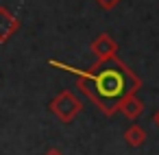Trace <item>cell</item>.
<instances>
[{
	"label": "cell",
	"mask_w": 159,
	"mask_h": 155,
	"mask_svg": "<svg viewBox=\"0 0 159 155\" xmlns=\"http://www.w3.org/2000/svg\"><path fill=\"white\" fill-rule=\"evenodd\" d=\"M68 70L81 77V90L89 98H94L98 107L107 114H113L120 103L131 96L139 85L137 77L116 57H107L89 70Z\"/></svg>",
	"instance_id": "obj_1"
},
{
	"label": "cell",
	"mask_w": 159,
	"mask_h": 155,
	"mask_svg": "<svg viewBox=\"0 0 159 155\" xmlns=\"http://www.w3.org/2000/svg\"><path fill=\"white\" fill-rule=\"evenodd\" d=\"M52 111H55L63 122H68V120H72L74 114L81 111V103H79L70 92H63L59 98H55V103H52Z\"/></svg>",
	"instance_id": "obj_2"
},
{
	"label": "cell",
	"mask_w": 159,
	"mask_h": 155,
	"mask_svg": "<svg viewBox=\"0 0 159 155\" xmlns=\"http://www.w3.org/2000/svg\"><path fill=\"white\" fill-rule=\"evenodd\" d=\"M94 50H98V55L102 57V59H107V57H111L113 55V50H116V44L107 37V35H102L96 44H94Z\"/></svg>",
	"instance_id": "obj_3"
},
{
	"label": "cell",
	"mask_w": 159,
	"mask_h": 155,
	"mask_svg": "<svg viewBox=\"0 0 159 155\" xmlns=\"http://www.w3.org/2000/svg\"><path fill=\"white\" fill-rule=\"evenodd\" d=\"M120 109H122V111H124L129 118H135V116L142 111V105H139V103H137L133 96H126V98L120 103Z\"/></svg>",
	"instance_id": "obj_4"
},
{
	"label": "cell",
	"mask_w": 159,
	"mask_h": 155,
	"mask_svg": "<svg viewBox=\"0 0 159 155\" xmlns=\"http://www.w3.org/2000/svg\"><path fill=\"white\" fill-rule=\"evenodd\" d=\"M144 138H146V133H144L137 124H133V127H131V129H126V133H124V140H126L131 146L142 144V142H144Z\"/></svg>",
	"instance_id": "obj_5"
},
{
	"label": "cell",
	"mask_w": 159,
	"mask_h": 155,
	"mask_svg": "<svg viewBox=\"0 0 159 155\" xmlns=\"http://www.w3.org/2000/svg\"><path fill=\"white\" fill-rule=\"evenodd\" d=\"M16 29V20L7 13V18H5V22L2 20H0V40H7L9 37V33Z\"/></svg>",
	"instance_id": "obj_6"
},
{
	"label": "cell",
	"mask_w": 159,
	"mask_h": 155,
	"mask_svg": "<svg viewBox=\"0 0 159 155\" xmlns=\"http://www.w3.org/2000/svg\"><path fill=\"white\" fill-rule=\"evenodd\" d=\"M98 2H100L102 7H113V5L118 2V0H98Z\"/></svg>",
	"instance_id": "obj_7"
},
{
	"label": "cell",
	"mask_w": 159,
	"mask_h": 155,
	"mask_svg": "<svg viewBox=\"0 0 159 155\" xmlns=\"http://www.w3.org/2000/svg\"><path fill=\"white\" fill-rule=\"evenodd\" d=\"M46 155H63V153H61V151H57V148H50Z\"/></svg>",
	"instance_id": "obj_8"
},
{
	"label": "cell",
	"mask_w": 159,
	"mask_h": 155,
	"mask_svg": "<svg viewBox=\"0 0 159 155\" xmlns=\"http://www.w3.org/2000/svg\"><path fill=\"white\" fill-rule=\"evenodd\" d=\"M155 122H157V127H159V111L155 114Z\"/></svg>",
	"instance_id": "obj_9"
}]
</instances>
